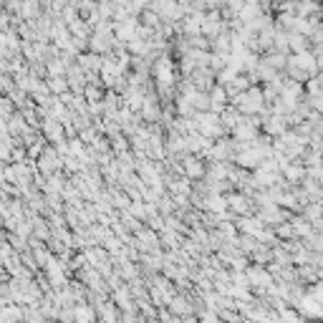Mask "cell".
Here are the masks:
<instances>
[{
	"mask_svg": "<svg viewBox=\"0 0 323 323\" xmlns=\"http://www.w3.org/2000/svg\"><path fill=\"white\" fill-rule=\"evenodd\" d=\"M265 64H270V66H285V56H280V53H273Z\"/></svg>",
	"mask_w": 323,
	"mask_h": 323,
	"instance_id": "3",
	"label": "cell"
},
{
	"mask_svg": "<svg viewBox=\"0 0 323 323\" xmlns=\"http://www.w3.org/2000/svg\"><path fill=\"white\" fill-rule=\"evenodd\" d=\"M288 43H290V48H293L296 53H303V51L308 48V36H303V33H290V36H288Z\"/></svg>",
	"mask_w": 323,
	"mask_h": 323,
	"instance_id": "1",
	"label": "cell"
},
{
	"mask_svg": "<svg viewBox=\"0 0 323 323\" xmlns=\"http://www.w3.org/2000/svg\"><path fill=\"white\" fill-rule=\"evenodd\" d=\"M159 15L152 10V8H146L144 13H141V25H146V28H159Z\"/></svg>",
	"mask_w": 323,
	"mask_h": 323,
	"instance_id": "2",
	"label": "cell"
}]
</instances>
